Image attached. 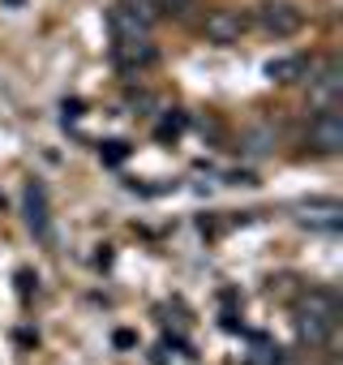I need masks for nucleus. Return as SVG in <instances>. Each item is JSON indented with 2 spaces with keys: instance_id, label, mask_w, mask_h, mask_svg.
<instances>
[{
  "instance_id": "9d476101",
  "label": "nucleus",
  "mask_w": 343,
  "mask_h": 365,
  "mask_svg": "<svg viewBox=\"0 0 343 365\" xmlns=\"http://www.w3.org/2000/svg\"><path fill=\"white\" fill-rule=\"evenodd\" d=\"M300 220H305L309 228H326V232L339 228V211H334V207H300Z\"/></svg>"
},
{
  "instance_id": "6e6552de",
  "label": "nucleus",
  "mask_w": 343,
  "mask_h": 365,
  "mask_svg": "<svg viewBox=\"0 0 343 365\" xmlns=\"http://www.w3.org/2000/svg\"><path fill=\"white\" fill-rule=\"evenodd\" d=\"M266 73H270L275 82H300V78L309 73V56H283V61H270Z\"/></svg>"
},
{
  "instance_id": "7ed1b4c3",
  "label": "nucleus",
  "mask_w": 343,
  "mask_h": 365,
  "mask_svg": "<svg viewBox=\"0 0 343 365\" xmlns=\"http://www.w3.org/2000/svg\"><path fill=\"white\" fill-rule=\"evenodd\" d=\"M22 211H26V228L39 245L52 241V211H48V194L43 185H26V198H22Z\"/></svg>"
},
{
  "instance_id": "f8f14e48",
  "label": "nucleus",
  "mask_w": 343,
  "mask_h": 365,
  "mask_svg": "<svg viewBox=\"0 0 343 365\" xmlns=\"http://www.w3.org/2000/svg\"><path fill=\"white\" fill-rule=\"evenodd\" d=\"M159 5H167V9H181V5H185V0H159Z\"/></svg>"
},
{
  "instance_id": "f03ea898",
  "label": "nucleus",
  "mask_w": 343,
  "mask_h": 365,
  "mask_svg": "<svg viewBox=\"0 0 343 365\" xmlns=\"http://www.w3.org/2000/svg\"><path fill=\"white\" fill-rule=\"evenodd\" d=\"M253 22L262 35L270 39H292L300 26H305V14L292 5V0H262V5L253 9Z\"/></svg>"
},
{
  "instance_id": "0eeeda50",
  "label": "nucleus",
  "mask_w": 343,
  "mask_h": 365,
  "mask_svg": "<svg viewBox=\"0 0 343 365\" xmlns=\"http://www.w3.org/2000/svg\"><path fill=\"white\" fill-rule=\"evenodd\" d=\"M330 322H322V318H313V314H305V309H296V335L305 339V344H330Z\"/></svg>"
},
{
  "instance_id": "f257e3e1",
  "label": "nucleus",
  "mask_w": 343,
  "mask_h": 365,
  "mask_svg": "<svg viewBox=\"0 0 343 365\" xmlns=\"http://www.w3.org/2000/svg\"><path fill=\"white\" fill-rule=\"evenodd\" d=\"M112 52L116 61L129 69V65H146L154 56L150 48V22H142L137 14H129L125 5L112 9Z\"/></svg>"
},
{
  "instance_id": "1a4fd4ad",
  "label": "nucleus",
  "mask_w": 343,
  "mask_h": 365,
  "mask_svg": "<svg viewBox=\"0 0 343 365\" xmlns=\"http://www.w3.org/2000/svg\"><path fill=\"white\" fill-rule=\"evenodd\" d=\"M296 309H305V314H313V318H322V322H339V309H334V297H326V292H309Z\"/></svg>"
},
{
  "instance_id": "423d86ee",
  "label": "nucleus",
  "mask_w": 343,
  "mask_h": 365,
  "mask_svg": "<svg viewBox=\"0 0 343 365\" xmlns=\"http://www.w3.org/2000/svg\"><path fill=\"white\" fill-rule=\"evenodd\" d=\"M245 35V18L241 14H211L206 18V39L211 43H236Z\"/></svg>"
},
{
  "instance_id": "20e7f679",
  "label": "nucleus",
  "mask_w": 343,
  "mask_h": 365,
  "mask_svg": "<svg viewBox=\"0 0 343 365\" xmlns=\"http://www.w3.org/2000/svg\"><path fill=\"white\" fill-rule=\"evenodd\" d=\"M339 95H343V69L330 61V65L309 82V108H317V112H334Z\"/></svg>"
},
{
  "instance_id": "39448f33",
  "label": "nucleus",
  "mask_w": 343,
  "mask_h": 365,
  "mask_svg": "<svg viewBox=\"0 0 343 365\" xmlns=\"http://www.w3.org/2000/svg\"><path fill=\"white\" fill-rule=\"evenodd\" d=\"M309 146L317 155H339L343 150V116L339 112H322L313 125H309Z\"/></svg>"
},
{
  "instance_id": "9b49d317",
  "label": "nucleus",
  "mask_w": 343,
  "mask_h": 365,
  "mask_svg": "<svg viewBox=\"0 0 343 365\" xmlns=\"http://www.w3.org/2000/svg\"><path fill=\"white\" fill-rule=\"evenodd\" d=\"M107 155H112L107 163H120V155H125V146H120V142H107Z\"/></svg>"
}]
</instances>
